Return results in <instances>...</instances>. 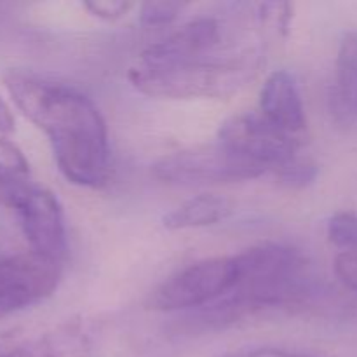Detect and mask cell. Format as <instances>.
<instances>
[{
  "label": "cell",
  "instance_id": "cell-1",
  "mask_svg": "<svg viewBox=\"0 0 357 357\" xmlns=\"http://www.w3.org/2000/svg\"><path fill=\"white\" fill-rule=\"evenodd\" d=\"M3 84L17 110L45 132L63 176L77 187H103L110 178V143L94 101L70 84L28 70H7Z\"/></svg>",
  "mask_w": 357,
  "mask_h": 357
},
{
  "label": "cell",
  "instance_id": "cell-2",
  "mask_svg": "<svg viewBox=\"0 0 357 357\" xmlns=\"http://www.w3.org/2000/svg\"><path fill=\"white\" fill-rule=\"evenodd\" d=\"M234 260V288L194 314L202 330H220L265 310L302 305L317 295L312 272L298 250L265 243L236 255Z\"/></svg>",
  "mask_w": 357,
  "mask_h": 357
},
{
  "label": "cell",
  "instance_id": "cell-3",
  "mask_svg": "<svg viewBox=\"0 0 357 357\" xmlns=\"http://www.w3.org/2000/svg\"><path fill=\"white\" fill-rule=\"evenodd\" d=\"M264 56L257 49L185 61H143L128 77L136 91L162 100H225L257 79Z\"/></svg>",
  "mask_w": 357,
  "mask_h": 357
},
{
  "label": "cell",
  "instance_id": "cell-4",
  "mask_svg": "<svg viewBox=\"0 0 357 357\" xmlns=\"http://www.w3.org/2000/svg\"><path fill=\"white\" fill-rule=\"evenodd\" d=\"M152 173L162 183L195 187L255 180L268 171L216 142L169 153L153 164Z\"/></svg>",
  "mask_w": 357,
  "mask_h": 357
},
{
  "label": "cell",
  "instance_id": "cell-5",
  "mask_svg": "<svg viewBox=\"0 0 357 357\" xmlns=\"http://www.w3.org/2000/svg\"><path fill=\"white\" fill-rule=\"evenodd\" d=\"M237 267L234 257L195 261L153 289L146 307L155 312L199 310L211 305L234 288Z\"/></svg>",
  "mask_w": 357,
  "mask_h": 357
},
{
  "label": "cell",
  "instance_id": "cell-6",
  "mask_svg": "<svg viewBox=\"0 0 357 357\" xmlns=\"http://www.w3.org/2000/svg\"><path fill=\"white\" fill-rule=\"evenodd\" d=\"M218 142L272 173L295 159L300 146L298 136L279 129L260 112H243L227 119L218 129Z\"/></svg>",
  "mask_w": 357,
  "mask_h": 357
},
{
  "label": "cell",
  "instance_id": "cell-7",
  "mask_svg": "<svg viewBox=\"0 0 357 357\" xmlns=\"http://www.w3.org/2000/svg\"><path fill=\"white\" fill-rule=\"evenodd\" d=\"M61 274V261L33 251L0 260V321L51 296Z\"/></svg>",
  "mask_w": 357,
  "mask_h": 357
},
{
  "label": "cell",
  "instance_id": "cell-8",
  "mask_svg": "<svg viewBox=\"0 0 357 357\" xmlns=\"http://www.w3.org/2000/svg\"><path fill=\"white\" fill-rule=\"evenodd\" d=\"M14 211L31 251L51 260L63 261L66 253L65 216L59 201L47 188L30 183L20 197Z\"/></svg>",
  "mask_w": 357,
  "mask_h": 357
},
{
  "label": "cell",
  "instance_id": "cell-9",
  "mask_svg": "<svg viewBox=\"0 0 357 357\" xmlns=\"http://www.w3.org/2000/svg\"><path fill=\"white\" fill-rule=\"evenodd\" d=\"M223 42V28L216 17H197L181 28L149 45L142 52L143 61H185L218 52Z\"/></svg>",
  "mask_w": 357,
  "mask_h": 357
},
{
  "label": "cell",
  "instance_id": "cell-10",
  "mask_svg": "<svg viewBox=\"0 0 357 357\" xmlns=\"http://www.w3.org/2000/svg\"><path fill=\"white\" fill-rule=\"evenodd\" d=\"M260 114L288 135L298 136L305 129V107L291 73L275 70L265 79L260 91Z\"/></svg>",
  "mask_w": 357,
  "mask_h": 357
},
{
  "label": "cell",
  "instance_id": "cell-11",
  "mask_svg": "<svg viewBox=\"0 0 357 357\" xmlns=\"http://www.w3.org/2000/svg\"><path fill=\"white\" fill-rule=\"evenodd\" d=\"M330 110L342 128L357 126V30L342 37L330 93Z\"/></svg>",
  "mask_w": 357,
  "mask_h": 357
},
{
  "label": "cell",
  "instance_id": "cell-12",
  "mask_svg": "<svg viewBox=\"0 0 357 357\" xmlns=\"http://www.w3.org/2000/svg\"><path fill=\"white\" fill-rule=\"evenodd\" d=\"M93 338L82 321H65L35 340L13 347L0 357H91Z\"/></svg>",
  "mask_w": 357,
  "mask_h": 357
},
{
  "label": "cell",
  "instance_id": "cell-13",
  "mask_svg": "<svg viewBox=\"0 0 357 357\" xmlns=\"http://www.w3.org/2000/svg\"><path fill=\"white\" fill-rule=\"evenodd\" d=\"M234 213V202L225 195L201 194L188 199L162 218L167 230H188L211 227Z\"/></svg>",
  "mask_w": 357,
  "mask_h": 357
},
{
  "label": "cell",
  "instance_id": "cell-14",
  "mask_svg": "<svg viewBox=\"0 0 357 357\" xmlns=\"http://www.w3.org/2000/svg\"><path fill=\"white\" fill-rule=\"evenodd\" d=\"M328 237L344 253H357V215L338 211L328 220Z\"/></svg>",
  "mask_w": 357,
  "mask_h": 357
},
{
  "label": "cell",
  "instance_id": "cell-15",
  "mask_svg": "<svg viewBox=\"0 0 357 357\" xmlns=\"http://www.w3.org/2000/svg\"><path fill=\"white\" fill-rule=\"evenodd\" d=\"M317 166L310 160L300 159L298 155L274 171L279 183L286 185L289 188H303L307 185L314 183L317 178Z\"/></svg>",
  "mask_w": 357,
  "mask_h": 357
},
{
  "label": "cell",
  "instance_id": "cell-16",
  "mask_svg": "<svg viewBox=\"0 0 357 357\" xmlns=\"http://www.w3.org/2000/svg\"><path fill=\"white\" fill-rule=\"evenodd\" d=\"M187 6L188 3L185 2H169V0L145 2L139 6V23L143 26H164L173 23Z\"/></svg>",
  "mask_w": 357,
  "mask_h": 357
},
{
  "label": "cell",
  "instance_id": "cell-17",
  "mask_svg": "<svg viewBox=\"0 0 357 357\" xmlns=\"http://www.w3.org/2000/svg\"><path fill=\"white\" fill-rule=\"evenodd\" d=\"M0 171L21 178H26L30 173V166L23 152L2 135H0Z\"/></svg>",
  "mask_w": 357,
  "mask_h": 357
},
{
  "label": "cell",
  "instance_id": "cell-18",
  "mask_svg": "<svg viewBox=\"0 0 357 357\" xmlns=\"http://www.w3.org/2000/svg\"><path fill=\"white\" fill-rule=\"evenodd\" d=\"M84 9L98 20L117 21L128 16L129 10L135 9V3L128 0H87Z\"/></svg>",
  "mask_w": 357,
  "mask_h": 357
},
{
  "label": "cell",
  "instance_id": "cell-19",
  "mask_svg": "<svg viewBox=\"0 0 357 357\" xmlns=\"http://www.w3.org/2000/svg\"><path fill=\"white\" fill-rule=\"evenodd\" d=\"M28 185L30 183L26 181V178L14 176V174H7L0 171V204L14 209V206L17 204Z\"/></svg>",
  "mask_w": 357,
  "mask_h": 357
},
{
  "label": "cell",
  "instance_id": "cell-20",
  "mask_svg": "<svg viewBox=\"0 0 357 357\" xmlns=\"http://www.w3.org/2000/svg\"><path fill=\"white\" fill-rule=\"evenodd\" d=\"M333 267L338 279L357 295V253H344L342 251L335 258Z\"/></svg>",
  "mask_w": 357,
  "mask_h": 357
},
{
  "label": "cell",
  "instance_id": "cell-21",
  "mask_svg": "<svg viewBox=\"0 0 357 357\" xmlns=\"http://www.w3.org/2000/svg\"><path fill=\"white\" fill-rule=\"evenodd\" d=\"M216 357H324L309 354V352L300 351H288V349H278V347H248L239 349V351H230L225 354H220Z\"/></svg>",
  "mask_w": 357,
  "mask_h": 357
},
{
  "label": "cell",
  "instance_id": "cell-22",
  "mask_svg": "<svg viewBox=\"0 0 357 357\" xmlns=\"http://www.w3.org/2000/svg\"><path fill=\"white\" fill-rule=\"evenodd\" d=\"M14 115L13 110L9 108V105L6 103V100L0 94V135H9V132L14 131Z\"/></svg>",
  "mask_w": 357,
  "mask_h": 357
}]
</instances>
